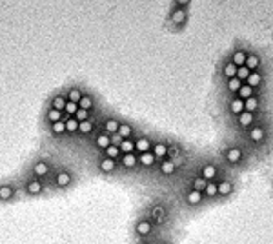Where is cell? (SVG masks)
Masks as SVG:
<instances>
[{
	"mask_svg": "<svg viewBox=\"0 0 273 244\" xmlns=\"http://www.w3.org/2000/svg\"><path fill=\"white\" fill-rule=\"evenodd\" d=\"M20 193L27 199H35V197H42L46 191H48V182L42 181V179H37L33 175H27L20 181Z\"/></svg>",
	"mask_w": 273,
	"mask_h": 244,
	"instance_id": "1",
	"label": "cell"
},
{
	"mask_svg": "<svg viewBox=\"0 0 273 244\" xmlns=\"http://www.w3.org/2000/svg\"><path fill=\"white\" fill-rule=\"evenodd\" d=\"M73 182H75V173L69 169V168H57L53 171V175L49 177L48 184L51 186L53 189H60V191H64V189H68L73 186Z\"/></svg>",
	"mask_w": 273,
	"mask_h": 244,
	"instance_id": "2",
	"label": "cell"
},
{
	"mask_svg": "<svg viewBox=\"0 0 273 244\" xmlns=\"http://www.w3.org/2000/svg\"><path fill=\"white\" fill-rule=\"evenodd\" d=\"M55 168H53V162L51 159L48 157H40V159H35L31 162V168H29V175H33L37 179H42V181H49V177L53 175Z\"/></svg>",
	"mask_w": 273,
	"mask_h": 244,
	"instance_id": "3",
	"label": "cell"
},
{
	"mask_svg": "<svg viewBox=\"0 0 273 244\" xmlns=\"http://www.w3.org/2000/svg\"><path fill=\"white\" fill-rule=\"evenodd\" d=\"M148 217L150 221L155 226H164L170 219V211H168V206L162 203V201H157L150 206V211H148Z\"/></svg>",
	"mask_w": 273,
	"mask_h": 244,
	"instance_id": "4",
	"label": "cell"
},
{
	"mask_svg": "<svg viewBox=\"0 0 273 244\" xmlns=\"http://www.w3.org/2000/svg\"><path fill=\"white\" fill-rule=\"evenodd\" d=\"M153 230H155V224L150 221V217L144 215V217H138L133 224V233H135V237L138 241H144V239H150L153 235Z\"/></svg>",
	"mask_w": 273,
	"mask_h": 244,
	"instance_id": "5",
	"label": "cell"
},
{
	"mask_svg": "<svg viewBox=\"0 0 273 244\" xmlns=\"http://www.w3.org/2000/svg\"><path fill=\"white\" fill-rule=\"evenodd\" d=\"M20 193V186L13 181H2L0 182V203L9 204Z\"/></svg>",
	"mask_w": 273,
	"mask_h": 244,
	"instance_id": "6",
	"label": "cell"
},
{
	"mask_svg": "<svg viewBox=\"0 0 273 244\" xmlns=\"http://www.w3.org/2000/svg\"><path fill=\"white\" fill-rule=\"evenodd\" d=\"M118 168V162L113 161V159H108L104 155H98L97 159V171L100 175H113Z\"/></svg>",
	"mask_w": 273,
	"mask_h": 244,
	"instance_id": "7",
	"label": "cell"
},
{
	"mask_svg": "<svg viewBox=\"0 0 273 244\" xmlns=\"http://www.w3.org/2000/svg\"><path fill=\"white\" fill-rule=\"evenodd\" d=\"M184 203L190 206V208H198L200 204L204 203V193L202 191H197V189L188 188L184 191Z\"/></svg>",
	"mask_w": 273,
	"mask_h": 244,
	"instance_id": "8",
	"label": "cell"
},
{
	"mask_svg": "<svg viewBox=\"0 0 273 244\" xmlns=\"http://www.w3.org/2000/svg\"><path fill=\"white\" fill-rule=\"evenodd\" d=\"M113 144V139H111V135H108V133L104 131H98L95 133V137H93V146H95L97 151H100L102 153L106 148H109Z\"/></svg>",
	"mask_w": 273,
	"mask_h": 244,
	"instance_id": "9",
	"label": "cell"
},
{
	"mask_svg": "<svg viewBox=\"0 0 273 244\" xmlns=\"http://www.w3.org/2000/svg\"><path fill=\"white\" fill-rule=\"evenodd\" d=\"M118 126H120V119H117V117H106V119L102 120V126H100V131L108 133V135H117V131H118Z\"/></svg>",
	"mask_w": 273,
	"mask_h": 244,
	"instance_id": "10",
	"label": "cell"
},
{
	"mask_svg": "<svg viewBox=\"0 0 273 244\" xmlns=\"http://www.w3.org/2000/svg\"><path fill=\"white\" fill-rule=\"evenodd\" d=\"M198 175L204 179L206 182H212L217 179V175H218V169L215 164H212V162H206V164H202L200 166V171H198Z\"/></svg>",
	"mask_w": 273,
	"mask_h": 244,
	"instance_id": "11",
	"label": "cell"
},
{
	"mask_svg": "<svg viewBox=\"0 0 273 244\" xmlns=\"http://www.w3.org/2000/svg\"><path fill=\"white\" fill-rule=\"evenodd\" d=\"M118 166L122 168V169H135L138 166V155L135 153H128V155H122L120 159H118Z\"/></svg>",
	"mask_w": 273,
	"mask_h": 244,
	"instance_id": "12",
	"label": "cell"
},
{
	"mask_svg": "<svg viewBox=\"0 0 273 244\" xmlns=\"http://www.w3.org/2000/svg\"><path fill=\"white\" fill-rule=\"evenodd\" d=\"M151 153L153 157L157 159V161H166L168 159V144L166 142H155V144H151Z\"/></svg>",
	"mask_w": 273,
	"mask_h": 244,
	"instance_id": "13",
	"label": "cell"
},
{
	"mask_svg": "<svg viewBox=\"0 0 273 244\" xmlns=\"http://www.w3.org/2000/svg\"><path fill=\"white\" fill-rule=\"evenodd\" d=\"M177 168H178V162L171 161V159H166V161L160 162L158 171H160V175H162V177H173V175H175V171H177Z\"/></svg>",
	"mask_w": 273,
	"mask_h": 244,
	"instance_id": "14",
	"label": "cell"
},
{
	"mask_svg": "<svg viewBox=\"0 0 273 244\" xmlns=\"http://www.w3.org/2000/svg\"><path fill=\"white\" fill-rule=\"evenodd\" d=\"M48 133L55 139H62L66 137V122L64 120H58V122H53V124H48Z\"/></svg>",
	"mask_w": 273,
	"mask_h": 244,
	"instance_id": "15",
	"label": "cell"
},
{
	"mask_svg": "<svg viewBox=\"0 0 273 244\" xmlns=\"http://www.w3.org/2000/svg\"><path fill=\"white\" fill-rule=\"evenodd\" d=\"M66 104H68V98H66L64 93H55L53 97H51V100H49V108H53V110L62 113L66 110Z\"/></svg>",
	"mask_w": 273,
	"mask_h": 244,
	"instance_id": "16",
	"label": "cell"
},
{
	"mask_svg": "<svg viewBox=\"0 0 273 244\" xmlns=\"http://www.w3.org/2000/svg\"><path fill=\"white\" fill-rule=\"evenodd\" d=\"M84 93H86V91L82 90L80 86H71V88H68V91H66V98H68V102L78 104L80 98L84 97Z\"/></svg>",
	"mask_w": 273,
	"mask_h": 244,
	"instance_id": "17",
	"label": "cell"
},
{
	"mask_svg": "<svg viewBox=\"0 0 273 244\" xmlns=\"http://www.w3.org/2000/svg\"><path fill=\"white\" fill-rule=\"evenodd\" d=\"M93 131H95L93 119L84 120V122H78V131H77L78 137H89V135H93Z\"/></svg>",
	"mask_w": 273,
	"mask_h": 244,
	"instance_id": "18",
	"label": "cell"
},
{
	"mask_svg": "<svg viewBox=\"0 0 273 244\" xmlns=\"http://www.w3.org/2000/svg\"><path fill=\"white\" fill-rule=\"evenodd\" d=\"M133 133H135L133 124H130V122H120L117 137H120V139H133Z\"/></svg>",
	"mask_w": 273,
	"mask_h": 244,
	"instance_id": "19",
	"label": "cell"
},
{
	"mask_svg": "<svg viewBox=\"0 0 273 244\" xmlns=\"http://www.w3.org/2000/svg\"><path fill=\"white\" fill-rule=\"evenodd\" d=\"M95 106H97V102H95V98H93V95H91V93H84V97H82L80 102H78V108L91 113L95 110Z\"/></svg>",
	"mask_w": 273,
	"mask_h": 244,
	"instance_id": "20",
	"label": "cell"
},
{
	"mask_svg": "<svg viewBox=\"0 0 273 244\" xmlns=\"http://www.w3.org/2000/svg\"><path fill=\"white\" fill-rule=\"evenodd\" d=\"M135 151L138 155L151 151V140L148 139V137H140V139H136L135 140Z\"/></svg>",
	"mask_w": 273,
	"mask_h": 244,
	"instance_id": "21",
	"label": "cell"
},
{
	"mask_svg": "<svg viewBox=\"0 0 273 244\" xmlns=\"http://www.w3.org/2000/svg\"><path fill=\"white\" fill-rule=\"evenodd\" d=\"M218 188V197H228L233 193V182L228 181V179H222V181L217 182Z\"/></svg>",
	"mask_w": 273,
	"mask_h": 244,
	"instance_id": "22",
	"label": "cell"
},
{
	"mask_svg": "<svg viewBox=\"0 0 273 244\" xmlns=\"http://www.w3.org/2000/svg\"><path fill=\"white\" fill-rule=\"evenodd\" d=\"M155 164H157V159L153 157V153H151V151L138 155V166H142V168H146V169H150V168H153Z\"/></svg>",
	"mask_w": 273,
	"mask_h": 244,
	"instance_id": "23",
	"label": "cell"
},
{
	"mask_svg": "<svg viewBox=\"0 0 273 244\" xmlns=\"http://www.w3.org/2000/svg\"><path fill=\"white\" fill-rule=\"evenodd\" d=\"M64 122H66V135L68 137H75L77 131H78V120L75 117H66Z\"/></svg>",
	"mask_w": 273,
	"mask_h": 244,
	"instance_id": "24",
	"label": "cell"
},
{
	"mask_svg": "<svg viewBox=\"0 0 273 244\" xmlns=\"http://www.w3.org/2000/svg\"><path fill=\"white\" fill-rule=\"evenodd\" d=\"M117 146L120 148V153L128 155V153H135V140L133 139H122Z\"/></svg>",
	"mask_w": 273,
	"mask_h": 244,
	"instance_id": "25",
	"label": "cell"
},
{
	"mask_svg": "<svg viewBox=\"0 0 273 244\" xmlns=\"http://www.w3.org/2000/svg\"><path fill=\"white\" fill-rule=\"evenodd\" d=\"M240 159H242L240 148H230V150L226 151V161L230 162V164H237V162H240Z\"/></svg>",
	"mask_w": 273,
	"mask_h": 244,
	"instance_id": "26",
	"label": "cell"
},
{
	"mask_svg": "<svg viewBox=\"0 0 273 244\" xmlns=\"http://www.w3.org/2000/svg\"><path fill=\"white\" fill-rule=\"evenodd\" d=\"M100 155L108 157V159H113V161H117V162H118V159L122 157V153H120V148L117 146V144H111L109 148H106V150H104Z\"/></svg>",
	"mask_w": 273,
	"mask_h": 244,
	"instance_id": "27",
	"label": "cell"
},
{
	"mask_svg": "<svg viewBox=\"0 0 273 244\" xmlns=\"http://www.w3.org/2000/svg\"><path fill=\"white\" fill-rule=\"evenodd\" d=\"M44 119L48 120V124H53V122L64 120V113L57 112V110H53V108H48V110H46V115H44Z\"/></svg>",
	"mask_w": 273,
	"mask_h": 244,
	"instance_id": "28",
	"label": "cell"
},
{
	"mask_svg": "<svg viewBox=\"0 0 273 244\" xmlns=\"http://www.w3.org/2000/svg\"><path fill=\"white\" fill-rule=\"evenodd\" d=\"M186 17H188V15H186L184 9H178L177 7V9H173V11H171V22H173L175 26H184Z\"/></svg>",
	"mask_w": 273,
	"mask_h": 244,
	"instance_id": "29",
	"label": "cell"
},
{
	"mask_svg": "<svg viewBox=\"0 0 273 244\" xmlns=\"http://www.w3.org/2000/svg\"><path fill=\"white\" fill-rule=\"evenodd\" d=\"M204 199H215V197L218 195V188H217V181H212V182H208L206 184V188H204Z\"/></svg>",
	"mask_w": 273,
	"mask_h": 244,
	"instance_id": "30",
	"label": "cell"
},
{
	"mask_svg": "<svg viewBox=\"0 0 273 244\" xmlns=\"http://www.w3.org/2000/svg\"><path fill=\"white\" fill-rule=\"evenodd\" d=\"M206 184L208 182L200 177V175H195V177H191L190 179V188L191 189H197V191H204V188H206Z\"/></svg>",
	"mask_w": 273,
	"mask_h": 244,
	"instance_id": "31",
	"label": "cell"
},
{
	"mask_svg": "<svg viewBox=\"0 0 273 244\" xmlns=\"http://www.w3.org/2000/svg\"><path fill=\"white\" fill-rule=\"evenodd\" d=\"M230 110H232V113H235V115H240V113L244 112V100H240V98L232 100V102H230Z\"/></svg>",
	"mask_w": 273,
	"mask_h": 244,
	"instance_id": "32",
	"label": "cell"
},
{
	"mask_svg": "<svg viewBox=\"0 0 273 244\" xmlns=\"http://www.w3.org/2000/svg\"><path fill=\"white\" fill-rule=\"evenodd\" d=\"M257 108H259V100H257V98L250 97V98H246V100H244V112L253 113L255 110H257Z\"/></svg>",
	"mask_w": 273,
	"mask_h": 244,
	"instance_id": "33",
	"label": "cell"
},
{
	"mask_svg": "<svg viewBox=\"0 0 273 244\" xmlns=\"http://www.w3.org/2000/svg\"><path fill=\"white\" fill-rule=\"evenodd\" d=\"M246 58H248V55H246L244 51H237V53L233 55V64H235L237 68H242V66H246Z\"/></svg>",
	"mask_w": 273,
	"mask_h": 244,
	"instance_id": "34",
	"label": "cell"
},
{
	"mask_svg": "<svg viewBox=\"0 0 273 244\" xmlns=\"http://www.w3.org/2000/svg\"><path fill=\"white\" fill-rule=\"evenodd\" d=\"M259 56H255V55H250L248 58H246V68L250 71H253V70H257L259 68Z\"/></svg>",
	"mask_w": 273,
	"mask_h": 244,
	"instance_id": "35",
	"label": "cell"
},
{
	"mask_svg": "<svg viewBox=\"0 0 273 244\" xmlns=\"http://www.w3.org/2000/svg\"><path fill=\"white\" fill-rule=\"evenodd\" d=\"M77 112H78V104L68 102V104H66V110H64V119H66V117H75Z\"/></svg>",
	"mask_w": 273,
	"mask_h": 244,
	"instance_id": "36",
	"label": "cell"
},
{
	"mask_svg": "<svg viewBox=\"0 0 273 244\" xmlns=\"http://www.w3.org/2000/svg\"><path fill=\"white\" fill-rule=\"evenodd\" d=\"M250 139H252L253 142H260V140L264 139V130H262V128H253L252 133H250Z\"/></svg>",
	"mask_w": 273,
	"mask_h": 244,
	"instance_id": "37",
	"label": "cell"
},
{
	"mask_svg": "<svg viewBox=\"0 0 273 244\" xmlns=\"http://www.w3.org/2000/svg\"><path fill=\"white\" fill-rule=\"evenodd\" d=\"M224 75L228 78H235L237 77V66H235L233 62H228L224 66Z\"/></svg>",
	"mask_w": 273,
	"mask_h": 244,
	"instance_id": "38",
	"label": "cell"
},
{
	"mask_svg": "<svg viewBox=\"0 0 273 244\" xmlns=\"http://www.w3.org/2000/svg\"><path fill=\"white\" fill-rule=\"evenodd\" d=\"M246 80H248V86H250V88L253 90V88H257V86H259L262 78H260L259 73H255V71H253V73H250V77L246 78Z\"/></svg>",
	"mask_w": 273,
	"mask_h": 244,
	"instance_id": "39",
	"label": "cell"
},
{
	"mask_svg": "<svg viewBox=\"0 0 273 244\" xmlns=\"http://www.w3.org/2000/svg\"><path fill=\"white\" fill-rule=\"evenodd\" d=\"M239 122H240V126H250L253 122V113H248V112H242L239 115Z\"/></svg>",
	"mask_w": 273,
	"mask_h": 244,
	"instance_id": "40",
	"label": "cell"
},
{
	"mask_svg": "<svg viewBox=\"0 0 273 244\" xmlns=\"http://www.w3.org/2000/svg\"><path fill=\"white\" fill-rule=\"evenodd\" d=\"M252 93H253V90L246 84V86H240V90H239V98L240 100H246V98H250L252 97Z\"/></svg>",
	"mask_w": 273,
	"mask_h": 244,
	"instance_id": "41",
	"label": "cell"
},
{
	"mask_svg": "<svg viewBox=\"0 0 273 244\" xmlns=\"http://www.w3.org/2000/svg\"><path fill=\"white\" fill-rule=\"evenodd\" d=\"M180 153H182L180 146H177V144H171V146H168V155H171V161H175L177 157H180Z\"/></svg>",
	"mask_w": 273,
	"mask_h": 244,
	"instance_id": "42",
	"label": "cell"
},
{
	"mask_svg": "<svg viewBox=\"0 0 273 244\" xmlns=\"http://www.w3.org/2000/svg\"><path fill=\"white\" fill-rule=\"evenodd\" d=\"M75 119L78 120V122H84V120H89V119H91V113L86 112V110H80V108H78V112L75 113Z\"/></svg>",
	"mask_w": 273,
	"mask_h": 244,
	"instance_id": "43",
	"label": "cell"
},
{
	"mask_svg": "<svg viewBox=\"0 0 273 244\" xmlns=\"http://www.w3.org/2000/svg\"><path fill=\"white\" fill-rule=\"evenodd\" d=\"M240 86H242V84H240V80L237 77L230 78V80H228V90H230V91H239Z\"/></svg>",
	"mask_w": 273,
	"mask_h": 244,
	"instance_id": "44",
	"label": "cell"
},
{
	"mask_svg": "<svg viewBox=\"0 0 273 244\" xmlns=\"http://www.w3.org/2000/svg\"><path fill=\"white\" fill-rule=\"evenodd\" d=\"M250 73H252V71L248 70V68H246V66H242V68H237V78H248L250 77Z\"/></svg>",
	"mask_w": 273,
	"mask_h": 244,
	"instance_id": "45",
	"label": "cell"
},
{
	"mask_svg": "<svg viewBox=\"0 0 273 244\" xmlns=\"http://www.w3.org/2000/svg\"><path fill=\"white\" fill-rule=\"evenodd\" d=\"M188 4H190V2H188V0H178V2H177L178 9H184V7L188 6Z\"/></svg>",
	"mask_w": 273,
	"mask_h": 244,
	"instance_id": "46",
	"label": "cell"
},
{
	"mask_svg": "<svg viewBox=\"0 0 273 244\" xmlns=\"http://www.w3.org/2000/svg\"><path fill=\"white\" fill-rule=\"evenodd\" d=\"M136 244H155V243H153L151 239H144V241H138Z\"/></svg>",
	"mask_w": 273,
	"mask_h": 244,
	"instance_id": "47",
	"label": "cell"
},
{
	"mask_svg": "<svg viewBox=\"0 0 273 244\" xmlns=\"http://www.w3.org/2000/svg\"><path fill=\"white\" fill-rule=\"evenodd\" d=\"M160 244H171V243H168V241H166V243H160Z\"/></svg>",
	"mask_w": 273,
	"mask_h": 244,
	"instance_id": "48",
	"label": "cell"
}]
</instances>
